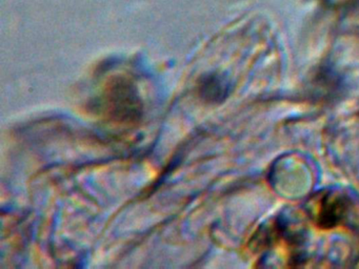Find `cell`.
I'll return each instance as SVG.
<instances>
[{
  "mask_svg": "<svg viewBox=\"0 0 359 269\" xmlns=\"http://www.w3.org/2000/svg\"><path fill=\"white\" fill-rule=\"evenodd\" d=\"M100 102L106 117L118 123L135 122L142 116V102L135 86L121 76L109 81Z\"/></svg>",
  "mask_w": 359,
  "mask_h": 269,
  "instance_id": "1",
  "label": "cell"
},
{
  "mask_svg": "<svg viewBox=\"0 0 359 269\" xmlns=\"http://www.w3.org/2000/svg\"><path fill=\"white\" fill-rule=\"evenodd\" d=\"M229 92L228 82L215 74L203 76L198 82V94L208 102H218L224 100Z\"/></svg>",
  "mask_w": 359,
  "mask_h": 269,
  "instance_id": "2",
  "label": "cell"
},
{
  "mask_svg": "<svg viewBox=\"0 0 359 269\" xmlns=\"http://www.w3.org/2000/svg\"><path fill=\"white\" fill-rule=\"evenodd\" d=\"M327 8H346L358 4L359 0H321Z\"/></svg>",
  "mask_w": 359,
  "mask_h": 269,
  "instance_id": "3",
  "label": "cell"
}]
</instances>
